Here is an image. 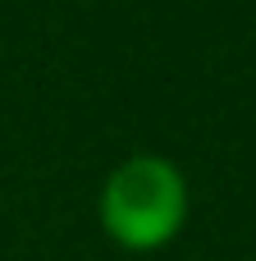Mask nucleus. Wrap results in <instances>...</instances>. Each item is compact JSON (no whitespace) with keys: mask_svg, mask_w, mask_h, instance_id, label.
Returning a JSON list of instances; mask_svg holds the SVG:
<instances>
[{"mask_svg":"<svg viewBox=\"0 0 256 261\" xmlns=\"http://www.w3.org/2000/svg\"><path fill=\"white\" fill-rule=\"evenodd\" d=\"M96 216H101V229L119 248L156 252L188 220V179L169 156L137 151L105 174Z\"/></svg>","mask_w":256,"mask_h":261,"instance_id":"obj_1","label":"nucleus"}]
</instances>
